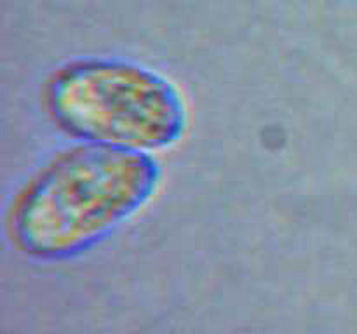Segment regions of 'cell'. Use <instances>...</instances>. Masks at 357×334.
Wrapping results in <instances>:
<instances>
[{
    "label": "cell",
    "mask_w": 357,
    "mask_h": 334,
    "mask_svg": "<svg viewBox=\"0 0 357 334\" xmlns=\"http://www.w3.org/2000/svg\"><path fill=\"white\" fill-rule=\"evenodd\" d=\"M40 103L49 124L70 141L146 155L176 148L190 129L180 84L132 59H66L44 79Z\"/></svg>",
    "instance_id": "obj_2"
},
{
    "label": "cell",
    "mask_w": 357,
    "mask_h": 334,
    "mask_svg": "<svg viewBox=\"0 0 357 334\" xmlns=\"http://www.w3.org/2000/svg\"><path fill=\"white\" fill-rule=\"evenodd\" d=\"M162 180L159 157L70 141L17 184L3 232L24 257L70 260L142 216Z\"/></svg>",
    "instance_id": "obj_1"
}]
</instances>
